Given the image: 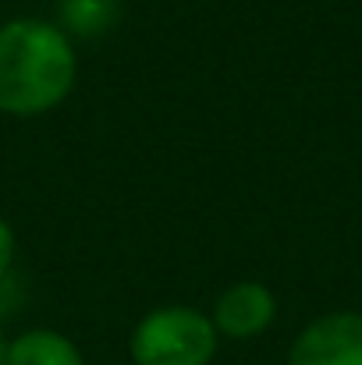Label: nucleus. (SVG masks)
Masks as SVG:
<instances>
[{
	"label": "nucleus",
	"mask_w": 362,
	"mask_h": 365,
	"mask_svg": "<svg viewBox=\"0 0 362 365\" xmlns=\"http://www.w3.org/2000/svg\"><path fill=\"white\" fill-rule=\"evenodd\" d=\"M0 365H7V348H0Z\"/></svg>",
	"instance_id": "0eeeda50"
},
{
	"label": "nucleus",
	"mask_w": 362,
	"mask_h": 365,
	"mask_svg": "<svg viewBox=\"0 0 362 365\" xmlns=\"http://www.w3.org/2000/svg\"><path fill=\"white\" fill-rule=\"evenodd\" d=\"M277 316V302L270 294V287L256 284V280H241L235 287H228L221 298H217V309H213V327L217 334L224 337H235V341H248L256 334H263Z\"/></svg>",
	"instance_id": "20e7f679"
},
{
	"label": "nucleus",
	"mask_w": 362,
	"mask_h": 365,
	"mask_svg": "<svg viewBox=\"0 0 362 365\" xmlns=\"http://www.w3.org/2000/svg\"><path fill=\"white\" fill-rule=\"evenodd\" d=\"M75 50L68 36L39 18L0 25V114L36 118L54 110L75 86Z\"/></svg>",
	"instance_id": "f257e3e1"
},
{
	"label": "nucleus",
	"mask_w": 362,
	"mask_h": 365,
	"mask_svg": "<svg viewBox=\"0 0 362 365\" xmlns=\"http://www.w3.org/2000/svg\"><path fill=\"white\" fill-rule=\"evenodd\" d=\"M217 355V327L188 305L149 312L131 334L135 365H210Z\"/></svg>",
	"instance_id": "f03ea898"
},
{
	"label": "nucleus",
	"mask_w": 362,
	"mask_h": 365,
	"mask_svg": "<svg viewBox=\"0 0 362 365\" xmlns=\"http://www.w3.org/2000/svg\"><path fill=\"white\" fill-rule=\"evenodd\" d=\"M288 365H362V316L331 312L309 323L295 337Z\"/></svg>",
	"instance_id": "7ed1b4c3"
},
{
	"label": "nucleus",
	"mask_w": 362,
	"mask_h": 365,
	"mask_svg": "<svg viewBox=\"0 0 362 365\" xmlns=\"http://www.w3.org/2000/svg\"><path fill=\"white\" fill-rule=\"evenodd\" d=\"M11 259H14V231H11V224L0 217V273L11 266Z\"/></svg>",
	"instance_id": "423d86ee"
},
{
	"label": "nucleus",
	"mask_w": 362,
	"mask_h": 365,
	"mask_svg": "<svg viewBox=\"0 0 362 365\" xmlns=\"http://www.w3.org/2000/svg\"><path fill=\"white\" fill-rule=\"evenodd\" d=\"M7 365H86V359L64 334L29 330L7 344Z\"/></svg>",
	"instance_id": "39448f33"
}]
</instances>
